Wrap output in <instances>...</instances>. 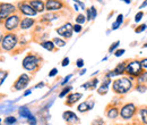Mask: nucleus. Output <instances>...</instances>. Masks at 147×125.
<instances>
[{"instance_id":"1","label":"nucleus","mask_w":147,"mask_h":125,"mask_svg":"<svg viewBox=\"0 0 147 125\" xmlns=\"http://www.w3.org/2000/svg\"><path fill=\"white\" fill-rule=\"evenodd\" d=\"M132 80L130 77H121L118 79L113 82L112 84V89L113 92H115L117 94H125L127 93L129 90L132 87Z\"/></svg>"},{"instance_id":"2","label":"nucleus","mask_w":147,"mask_h":125,"mask_svg":"<svg viewBox=\"0 0 147 125\" xmlns=\"http://www.w3.org/2000/svg\"><path fill=\"white\" fill-rule=\"evenodd\" d=\"M126 73L130 77H138L143 73V65L139 60H132L130 61L127 67H126Z\"/></svg>"},{"instance_id":"3","label":"nucleus","mask_w":147,"mask_h":125,"mask_svg":"<svg viewBox=\"0 0 147 125\" xmlns=\"http://www.w3.org/2000/svg\"><path fill=\"white\" fill-rule=\"evenodd\" d=\"M17 44V36L14 33H8L3 36L2 41H1V48L5 51H9L11 49L15 48V46Z\"/></svg>"},{"instance_id":"4","label":"nucleus","mask_w":147,"mask_h":125,"mask_svg":"<svg viewBox=\"0 0 147 125\" xmlns=\"http://www.w3.org/2000/svg\"><path fill=\"white\" fill-rule=\"evenodd\" d=\"M38 58L34 55H27L24 59H23V67L26 70V71H35L38 66Z\"/></svg>"},{"instance_id":"5","label":"nucleus","mask_w":147,"mask_h":125,"mask_svg":"<svg viewBox=\"0 0 147 125\" xmlns=\"http://www.w3.org/2000/svg\"><path fill=\"white\" fill-rule=\"evenodd\" d=\"M15 10L16 8L11 3H0V19H7Z\"/></svg>"},{"instance_id":"6","label":"nucleus","mask_w":147,"mask_h":125,"mask_svg":"<svg viewBox=\"0 0 147 125\" xmlns=\"http://www.w3.org/2000/svg\"><path fill=\"white\" fill-rule=\"evenodd\" d=\"M136 111V106L134 104H127L120 110V115L123 120H130Z\"/></svg>"},{"instance_id":"7","label":"nucleus","mask_w":147,"mask_h":125,"mask_svg":"<svg viewBox=\"0 0 147 125\" xmlns=\"http://www.w3.org/2000/svg\"><path fill=\"white\" fill-rule=\"evenodd\" d=\"M73 32H74V26L70 23H67V24L60 26L59 29H57V33H58L59 36H63V38H67V39L71 38Z\"/></svg>"},{"instance_id":"8","label":"nucleus","mask_w":147,"mask_h":125,"mask_svg":"<svg viewBox=\"0 0 147 125\" xmlns=\"http://www.w3.org/2000/svg\"><path fill=\"white\" fill-rule=\"evenodd\" d=\"M19 24V16L18 15H10L9 17L6 19L5 23V29L7 31H13L15 30Z\"/></svg>"},{"instance_id":"9","label":"nucleus","mask_w":147,"mask_h":125,"mask_svg":"<svg viewBox=\"0 0 147 125\" xmlns=\"http://www.w3.org/2000/svg\"><path fill=\"white\" fill-rule=\"evenodd\" d=\"M28 83H30V76L27 74H22L18 77V80L15 82L14 88H15V90H17V91L24 90L28 85Z\"/></svg>"},{"instance_id":"10","label":"nucleus","mask_w":147,"mask_h":125,"mask_svg":"<svg viewBox=\"0 0 147 125\" xmlns=\"http://www.w3.org/2000/svg\"><path fill=\"white\" fill-rule=\"evenodd\" d=\"M19 10L22 14L28 15V16H35L37 14V12L30 3H19Z\"/></svg>"},{"instance_id":"11","label":"nucleus","mask_w":147,"mask_h":125,"mask_svg":"<svg viewBox=\"0 0 147 125\" xmlns=\"http://www.w3.org/2000/svg\"><path fill=\"white\" fill-rule=\"evenodd\" d=\"M63 7L62 2L59 1V0H48L47 3H45V9L49 10V12H55V10H59Z\"/></svg>"},{"instance_id":"12","label":"nucleus","mask_w":147,"mask_h":125,"mask_svg":"<svg viewBox=\"0 0 147 125\" xmlns=\"http://www.w3.org/2000/svg\"><path fill=\"white\" fill-rule=\"evenodd\" d=\"M126 63H120L119 65H117V67L114 68V71H112L111 73H109L107 76L108 77H112V76H115V75H122L123 73H126Z\"/></svg>"},{"instance_id":"13","label":"nucleus","mask_w":147,"mask_h":125,"mask_svg":"<svg viewBox=\"0 0 147 125\" xmlns=\"http://www.w3.org/2000/svg\"><path fill=\"white\" fill-rule=\"evenodd\" d=\"M30 5L36 10L37 13H42L45 9V5H44V2L42 0H32L30 2Z\"/></svg>"},{"instance_id":"14","label":"nucleus","mask_w":147,"mask_h":125,"mask_svg":"<svg viewBox=\"0 0 147 125\" xmlns=\"http://www.w3.org/2000/svg\"><path fill=\"white\" fill-rule=\"evenodd\" d=\"M63 120L65 121H67V122H69V123H76V122H78L79 120H78V117L76 116V114L73 113V111H65L63 113Z\"/></svg>"},{"instance_id":"15","label":"nucleus","mask_w":147,"mask_h":125,"mask_svg":"<svg viewBox=\"0 0 147 125\" xmlns=\"http://www.w3.org/2000/svg\"><path fill=\"white\" fill-rule=\"evenodd\" d=\"M20 29L22 30H28V29H31L33 25H34V19L33 18H24V19H22V22H20Z\"/></svg>"},{"instance_id":"16","label":"nucleus","mask_w":147,"mask_h":125,"mask_svg":"<svg viewBox=\"0 0 147 125\" xmlns=\"http://www.w3.org/2000/svg\"><path fill=\"white\" fill-rule=\"evenodd\" d=\"M83 97V94L82 93H71V94H69L68 96V98H67V101H66V104L67 105H74L76 101H78L80 98Z\"/></svg>"},{"instance_id":"17","label":"nucleus","mask_w":147,"mask_h":125,"mask_svg":"<svg viewBox=\"0 0 147 125\" xmlns=\"http://www.w3.org/2000/svg\"><path fill=\"white\" fill-rule=\"evenodd\" d=\"M111 83V80L108 77L104 82H103V84L98 88L97 90V92H98V94H107V92H108V88H109V84Z\"/></svg>"},{"instance_id":"18","label":"nucleus","mask_w":147,"mask_h":125,"mask_svg":"<svg viewBox=\"0 0 147 125\" xmlns=\"http://www.w3.org/2000/svg\"><path fill=\"white\" fill-rule=\"evenodd\" d=\"M97 84H98V80H97V79H94V80H91V81L84 83L82 87H83L84 89H95Z\"/></svg>"},{"instance_id":"19","label":"nucleus","mask_w":147,"mask_h":125,"mask_svg":"<svg viewBox=\"0 0 147 125\" xmlns=\"http://www.w3.org/2000/svg\"><path fill=\"white\" fill-rule=\"evenodd\" d=\"M19 115H20L22 117H25V118H30V117L33 116L32 113H31V110L27 107H25V106L19 108Z\"/></svg>"},{"instance_id":"20","label":"nucleus","mask_w":147,"mask_h":125,"mask_svg":"<svg viewBox=\"0 0 147 125\" xmlns=\"http://www.w3.org/2000/svg\"><path fill=\"white\" fill-rule=\"evenodd\" d=\"M41 46H42L44 49L49 50V51H53L55 44L53 43V41H44V42H42V43H41Z\"/></svg>"},{"instance_id":"21","label":"nucleus","mask_w":147,"mask_h":125,"mask_svg":"<svg viewBox=\"0 0 147 125\" xmlns=\"http://www.w3.org/2000/svg\"><path fill=\"white\" fill-rule=\"evenodd\" d=\"M118 115H119V111H118V109H117L115 107H111L110 109L108 110V117L111 118V120L117 118Z\"/></svg>"},{"instance_id":"22","label":"nucleus","mask_w":147,"mask_h":125,"mask_svg":"<svg viewBox=\"0 0 147 125\" xmlns=\"http://www.w3.org/2000/svg\"><path fill=\"white\" fill-rule=\"evenodd\" d=\"M122 20H123V15H122V14H119V15H118V17H117V20L112 24V30H117V29L121 25Z\"/></svg>"},{"instance_id":"23","label":"nucleus","mask_w":147,"mask_h":125,"mask_svg":"<svg viewBox=\"0 0 147 125\" xmlns=\"http://www.w3.org/2000/svg\"><path fill=\"white\" fill-rule=\"evenodd\" d=\"M77 109H78V111H80V113H85V111H87V110L90 109V107H88V104H87V102H82V104L77 107Z\"/></svg>"},{"instance_id":"24","label":"nucleus","mask_w":147,"mask_h":125,"mask_svg":"<svg viewBox=\"0 0 147 125\" xmlns=\"http://www.w3.org/2000/svg\"><path fill=\"white\" fill-rule=\"evenodd\" d=\"M53 43H55L57 47H65V46H66L65 40L59 39V38H55V39H53Z\"/></svg>"},{"instance_id":"25","label":"nucleus","mask_w":147,"mask_h":125,"mask_svg":"<svg viewBox=\"0 0 147 125\" xmlns=\"http://www.w3.org/2000/svg\"><path fill=\"white\" fill-rule=\"evenodd\" d=\"M138 82H139V83H146L147 82V72H143V73L138 76Z\"/></svg>"},{"instance_id":"26","label":"nucleus","mask_w":147,"mask_h":125,"mask_svg":"<svg viewBox=\"0 0 147 125\" xmlns=\"http://www.w3.org/2000/svg\"><path fill=\"white\" fill-rule=\"evenodd\" d=\"M140 116H142V120H143V122L147 125V109L146 108H143V109H140Z\"/></svg>"},{"instance_id":"27","label":"nucleus","mask_w":147,"mask_h":125,"mask_svg":"<svg viewBox=\"0 0 147 125\" xmlns=\"http://www.w3.org/2000/svg\"><path fill=\"white\" fill-rule=\"evenodd\" d=\"M71 89H73L71 87H66V88H63V89H62V91L59 93V97H60V98H63V97H65L67 93H69V91H70Z\"/></svg>"},{"instance_id":"28","label":"nucleus","mask_w":147,"mask_h":125,"mask_svg":"<svg viewBox=\"0 0 147 125\" xmlns=\"http://www.w3.org/2000/svg\"><path fill=\"white\" fill-rule=\"evenodd\" d=\"M8 76V72L6 71H0V85L3 83V81L6 80V77Z\"/></svg>"},{"instance_id":"29","label":"nucleus","mask_w":147,"mask_h":125,"mask_svg":"<svg viewBox=\"0 0 147 125\" xmlns=\"http://www.w3.org/2000/svg\"><path fill=\"white\" fill-rule=\"evenodd\" d=\"M119 44H120V41H115L114 43H112V44H111V47L109 48V53L112 54V53H113V51L119 47Z\"/></svg>"},{"instance_id":"30","label":"nucleus","mask_w":147,"mask_h":125,"mask_svg":"<svg viewBox=\"0 0 147 125\" xmlns=\"http://www.w3.org/2000/svg\"><path fill=\"white\" fill-rule=\"evenodd\" d=\"M85 20H86V18L84 15H82V14H79L77 17H76V23L77 24H83V23H85Z\"/></svg>"},{"instance_id":"31","label":"nucleus","mask_w":147,"mask_h":125,"mask_svg":"<svg viewBox=\"0 0 147 125\" xmlns=\"http://www.w3.org/2000/svg\"><path fill=\"white\" fill-rule=\"evenodd\" d=\"M143 16H144V13H143V12H138V13L136 14V16H135V22H136V23L140 22Z\"/></svg>"},{"instance_id":"32","label":"nucleus","mask_w":147,"mask_h":125,"mask_svg":"<svg viewBox=\"0 0 147 125\" xmlns=\"http://www.w3.org/2000/svg\"><path fill=\"white\" fill-rule=\"evenodd\" d=\"M146 27H147L146 24H143V25L138 26V27H137V29L135 30V32H136V33H140V32H144V31L146 30Z\"/></svg>"},{"instance_id":"33","label":"nucleus","mask_w":147,"mask_h":125,"mask_svg":"<svg viewBox=\"0 0 147 125\" xmlns=\"http://www.w3.org/2000/svg\"><path fill=\"white\" fill-rule=\"evenodd\" d=\"M5 122H6V124H13V123L16 122V118L13 117V116H9V117H7V118L5 120Z\"/></svg>"},{"instance_id":"34","label":"nucleus","mask_w":147,"mask_h":125,"mask_svg":"<svg viewBox=\"0 0 147 125\" xmlns=\"http://www.w3.org/2000/svg\"><path fill=\"white\" fill-rule=\"evenodd\" d=\"M82 30H83V27H82L80 24H75V25H74V32L79 33V32H82Z\"/></svg>"},{"instance_id":"35","label":"nucleus","mask_w":147,"mask_h":125,"mask_svg":"<svg viewBox=\"0 0 147 125\" xmlns=\"http://www.w3.org/2000/svg\"><path fill=\"white\" fill-rule=\"evenodd\" d=\"M125 53H126L125 49H118V50L114 51V56H115V57H121Z\"/></svg>"},{"instance_id":"36","label":"nucleus","mask_w":147,"mask_h":125,"mask_svg":"<svg viewBox=\"0 0 147 125\" xmlns=\"http://www.w3.org/2000/svg\"><path fill=\"white\" fill-rule=\"evenodd\" d=\"M76 66H77L78 68H80V67H83V66H84V60H83L82 58H79V59H77V61H76Z\"/></svg>"},{"instance_id":"37","label":"nucleus","mask_w":147,"mask_h":125,"mask_svg":"<svg viewBox=\"0 0 147 125\" xmlns=\"http://www.w3.org/2000/svg\"><path fill=\"white\" fill-rule=\"evenodd\" d=\"M86 17H87V20H91V19H93V17H92V12H91V8H88V9L86 10Z\"/></svg>"},{"instance_id":"38","label":"nucleus","mask_w":147,"mask_h":125,"mask_svg":"<svg viewBox=\"0 0 147 125\" xmlns=\"http://www.w3.org/2000/svg\"><path fill=\"white\" fill-rule=\"evenodd\" d=\"M93 125H104V122H103V120H101V118H98V120H96V121H94L92 123Z\"/></svg>"},{"instance_id":"39","label":"nucleus","mask_w":147,"mask_h":125,"mask_svg":"<svg viewBox=\"0 0 147 125\" xmlns=\"http://www.w3.org/2000/svg\"><path fill=\"white\" fill-rule=\"evenodd\" d=\"M71 76H73L71 74H70V75H67V76L65 77V80H63V81L61 82V85H63V84H66V83H67V82H68V81H69V80L71 79Z\"/></svg>"},{"instance_id":"40","label":"nucleus","mask_w":147,"mask_h":125,"mask_svg":"<svg viewBox=\"0 0 147 125\" xmlns=\"http://www.w3.org/2000/svg\"><path fill=\"white\" fill-rule=\"evenodd\" d=\"M57 74H58V70H57V68H52V70L50 71V73H49V76L52 77V76H55Z\"/></svg>"},{"instance_id":"41","label":"nucleus","mask_w":147,"mask_h":125,"mask_svg":"<svg viewBox=\"0 0 147 125\" xmlns=\"http://www.w3.org/2000/svg\"><path fill=\"white\" fill-rule=\"evenodd\" d=\"M69 64V58L68 57H66V58H63V60H62V63H61V65L65 67V66H67Z\"/></svg>"},{"instance_id":"42","label":"nucleus","mask_w":147,"mask_h":125,"mask_svg":"<svg viewBox=\"0 0 147 125\" xmlns=\"http://www.w3.org/2000/svg\"><path fill=\"white\" fill-rule=\"evenodd\" d=\"M28 122H30V124H31V125H35V124H36V120H35V117H34V116L30 117V118H28Z\"/></svg>"},{"instance_id":"43","label":"nucleus","mask_w":147,"mask_h":125,"mask_svg":"<svg viewBox=\"0 0 147 125\" xmlns=\"http://www.w3.org/2000/svg\"><path fill=\"white\" fill-rule=\"evenodd\" d=\"M145 90H146V87H145V85H140V84H139V85L137 87V91H138V92H145Z\"/></svg>"},{"instance_id":"44","label":"nucleus","mask_w":147,"mask_h":125,"mask_svg":"<svg viewBox=\"0 0 147 125\" xmlns=\"http://www.w3.org/2000/svg\"><path fill=\"white\" fill-rule=\"evenodd\" d=\"M91 12H92V17L93 19L96 17V15H97V12H96V9H95V7H91Z\"/></svg>"},{"instance_id":"45","label":"nucleus","mask_w":147,"mask_h":125,"mask_svg":"<svg viewBox=\"0 0 147 125\" xmlns=\"http://www.w3.org/2000/svg\"><path fill=\"white\" fill-rule=\"evenodd\" d=\"M140 63H142L143 67L147 68V58H144V59H142V60H140Z\"/></svg>"},{"instance_id":"46","label":"nucleus","mask_w":147,"mask_h":125,"mask_svg":"<svg viewBox=\"0 0 147 125\" xmlns=\"http://www.w3.org/2000/svg\"><path fill=\"white\" fill-rule=\"evenodd\" d=\"M75 3H77V5H79V6L82 7V9H85V5H84L83 2H80V1H78V0H75Z\"/></svg>"},{"instance_id":"47","label":"nucleus","mask_w":147,"mask_h":125,"mask_svg":"<svg viewBox=\"0 0 147 125\" xmlns=\"http://www.w3.org/2000/svg\"><path fill=\"white\" fill-rule=\"evenodd\" d=\"M146 6H147V0H145V1L143 2V5L140 6V8H144V7H146Z\"/></svg>"},{"instance_id":"48","label":"nucleus","mask_w":147,"mask_h":125,"mask_svg":"<svg viewBox=\"0 0 147 125\" xmlns=\"http://www.w3.org/2000/svg\"><path fill=\"white\" fill-rule=\"evenodd\" d=\"M42 87H44V83H38V84H36L35 88H42Z\"/></svg>"},{"instance_id":"49","label":"nucleus","mask_w":147,"mask_h":125,"mask_svg":"<svg viewBox=\"0 0 147 125\" xmlns=\"http://www.w3.org/2000/svg\"><path fill=\"white\" fill-rule=\"evenodd\" d=\"M31 92H32V90H27V91H26V92L24 93V96H28V94H30Z\"/></svg>"},{"instance_id":"50","label":"nucleus","mask_w":147,"mask_h":125,"mask_svg":"<svg viewBox=\"0 0 147 125\" xmlns=\"http://www.w3.org/2000/svg\"><path fill=\"white\" fill-rule=\"evenodd\" d=\"M123 1H125V2H126V3H131V0H123Z\"/></svg>"},{"instance_id":"51","label":"nucleus","mask_w":147,"mask_h":125,"mask_svg":"<svg viewBox=\"0 0 147 125\" xmlns=\"http://www.w3.org/2000/svg\"><path fill=\"white\" fill-rule=\"evenodd\" d=\"M85 72H86V71H85V70H83V71L80 72V75H83V74H84V73H85Z\"/></svg>"},{"instance_id":"52","label":"nucleus","mask_w":147,"mask_h":125,"mask_svg":"<svg viewBox=\"0 0 147 125\" xmlns=\"http://www.w3.org/2000/svg\"><path fill=\"white\" fill-rule=\"evenodd\" d=\"M2 39H3V36H1V34H0V42L2 41Z\"/></svg>"},{"instance_id":"53","label":"nucleus","mask_w":147,"mask_h":125,"mask_svg":"<svg viewBox=\"0 0 147 125\" xmlns=\"http://www.w3.org/2000/svg\"><path fill=\"white\" fill-rule=\"evenodd\" d=\"M98 2H101V3H103V0H97Z\"/></svg>"},{"instance_id":"54","label":"nucleus","mask_w":147,"mask_h":125,"mask_svg":"<svg viewBox=\"0 0 147 125\" xmlns=\"http://www.w3.org/2000/svg\"><path fill=\"white\" fill-rule=\"evenodd\" d=\"M144 48H147V43L146 44H144Z\"/></svg>"},{"instance_id":"55","label":"nucleus","mask_w":147,"mask_h":125,"mask_svg":"<svg viewBox=\"0 0 147 125\" xmlns=\"http://www.w3.org/2000/svg\"><path fill=\"white\" fill-rule=\"evenodd\" d=\"M0 20H1V19H0ZM0 24H1V22H0Z\"/></svg>"},{"instance_id":"56","label":"nucleus","mask_w":147,"mask_h":125,"mask_svg":"<svg viewBox=\"0 0 147 125\" xmlns=\"http://www.w3.org/2000/svg\"><path fill=\"white\" fill-rule=\"evenodd\" d=\"M0 121H1V120H0Z\"/></svg>"}]
</instances>
